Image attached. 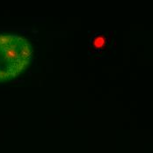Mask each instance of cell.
<instances>
[{
    "label": "cell",
    "instance_id": "2",
    "mask_svg": "<svg viewBox=\"0 0 153 153\" xmlns=\"http://www.w3.org/2000/svg\"><path fill=\"white\" fill-rule=\"evenodd\" d=\"M104 44V39L101 36L95 37V40L93 41V45L95 47H101Z\"/></svg>",
    "mask_w": 153,
    "mask_h": 153
},
{
    "label": "cell",
    "instance_id": "1",
    "mask_svg": "<svg viewBox=\"0 0 153 153\" xmlns=\"http://www.w3.org/2000/svg\"><path fill=\"white\" fill-rule=\"evenodd\" d=\"M28 41L15 33L0 34V82L20 75L32 61Z\"/></svg>",
    "mask_w": 153,
    "mask_h": 153
}]
</instances>
